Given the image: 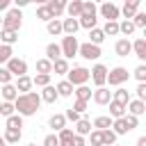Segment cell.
<instances>
[{
	"mask_svg": "<svg viewBox=\"0 0 146 146\" xmlns=\"http://www.w3.org/2000/svg\"><path fill=\"white\" fill-rule=\"evenodd\" d=\"M135 32V25H132V21H123V23H119V34H125V36H130Z\"/></svg>",
	"mask_w": 146,
	"mask_h": 146,
	"instance_id": "obj_42",
	"label": "cell"
},
{
	"mask_svg": "<svg viewBox=\"0 0 146 146\" xmlns=\"http://www.w3.org/2000/svg\"><path fill=\"white\" fill-rule=\"evenodd\" d=\"M36 18H39V21L50 23V21H52V14L48 11V7H46V5H41V7H36Z\"/></svg>",
	"mask_w": 146,
	"mask_h": 146,
	"instance_id": "obj_41",
	"label": "cell"
},
{
	"mask_svg": "<svg viewBox=\"0 0 146 146\" xmlns=\"http://www.w3.org/2000/svg\"><path fill=\"white\" fill-rule=\"evenodd\" d=\"M39 105H41V96H39L36 91L18 94V98L14 100V110H16V114H21V116H32V114H36Z\"/></svg>",
	"mask_w": 146,
	"mask_h": 146,
	"instance_id": "obj_1",
	"label": "cell"
},
{
	"mask_svg": "<svg viewBox=\"0 0 146 146\" xmlns=\"http://www.w3.org/2000/svg\"><path fill=\"white\" fill-rule=\"evenodd\" d=\"M73 94H75V100H84V103H89V98H91V89L87 87V84H82V87H75L73 89Z\"/></svg>",
	"mask_w": 146,
	"mask_h": 146,
	"instance_id": "obj_29",
	"label": "cell"
},
{
	"mask_svg": "<svg viewBox=\"0 0 146 146\" xmlns=\"http://www.w3.org/2000/svg\"><path fill=\"white\" fill-rule=\"evenodd\" d=\"M48 125L55 128L57 132H59L62 128H66V119H64V114H52V116L48 119Z\"/></svg>",
	"mask_w": 146,
	"mask_h": 146,
	"instance_id": "obj_32",
	"label": "cell"
},
{
	"mask_svg": "<svg viewBox=\"0 0 146 146\" xmlns=\"http://www.w3.org/2000/svg\"><path fill=\"white\" fill-rule=\"evenodd\" d=\"M46 30H48L50 36H59L62 34V21L59 18H52L50 23H46Z\"/></svg>",
	"mask_w": 146,
	"mask_h": 146,
	"instance_id": "obj_33",
	"label": "cell"
},
{
	"mask_svg": "<svg viewBox=\"0 0 146 146\" xmlns=\"http://www.w3.org/2000/svg\"><path fill=\"white\" fill-rule=\"evenodd\" d=\"M59 48H62V57L68 62L71 57H75V55H78V48H80L78 36H64V39H62V43H59Z\"/></svg>",
	"mask_w": 146,
	"mask_h": 146,
	"instance_id": "obj_5",
	"label": "cell"
},
{
	"mask_svg": "<svg viewBox=\"0 0 146 146\" xmlns=\"http://www.w3.org/2000/svg\"><path fill=\"white\" fill-rule=\"evenodd\" d=\"M105 36H116L119 34V21H107L105 27H100Z\"/></svg>",
	"mask_w": 146,
	"mask_h": 146,
	"instance_id": "obj_36",
	"label": "cell"
},
{
	"mask_svg": "<svg viewBox=\"0 0 146 146\" xmlns=\"http://www.w3.org/2000/svg\"><path fill=\"white\" fill-rule=\"evenodd\" d=\"M21 25H23V14H21V9H9L5 16H2V30H11V32H18L21 30Z\"/></svg>",
	"mask_w": 146,
	"mask_h": 146,
	"instance_id": "obj_4",
	"label": "cell"
},
{
	"mask_svg": "<svg viewBox=\"0 0 146 146\" xmlns=\"http://www.w3.org/2000/svg\"><path fill=\"white\" fill-rule=\"evenodd\" d=\"M11 114H16L14 103H5V100H2V103H0V116H5V119H7V116H11Z\"/></svg>",
	"mask_w": 146,
	"mask_h": 146,
	"instance_id": "obj_44",
	"label": "cell"
},
{
	"mask_svg": "<svg viewBox=\"0 0 146 146\" xmlns=\"http://www.w3.org/2000/svg\"><path fill=\"white\" fill-rule=\"evenodd\" d=\"M11 78H14V75H11L5 66H0V84H11Z\"/></svg>",
	"mask_w": 146,
	"mask_h": 146,
	"instance_id": "obj_48",
	"label": "cell"
},
{
	"mask_svg": "<svg viewBox=\"0 0 146 146\" xmlns=\"http://www.w3.org/2000/svg\"><path fill=\"white\" fill-rule=\"evenodd\" d=\"M132 43V52H135V57L139 59V62H144L146 59V39H135V41H130Z\"/></svg>",
	"mask_w": 146,
	"mask_h": 146,
	"instance_id": "obj_17",
	"label": "cell"
},
{
	"mask_svg": "<svg viewBox=\"0 0 146 146\" xmlns=\"http://www.w3.org/2000/svg\"><path fill=\"white\" fill-rule=\"evenodd\" d=\"M9 5L11 0H0V11H9Z\"/></svg>",
	"mask_w": 146,
	"mask_h": 146,
	"instance_id": "obj_55",
	"label": "cell"
},
{
	"mask_svg": "<svg viewBox=\"0 0 146 146\" xmlns=\"http://www.w3.org/2000/svg\"><path fill=\"white\" fill-rule=\"evenodd\" d=\"M125 110L130 112V116H141L144 112H146V103H141V100H137V98H130V103L125 105Z\"/></svg>",
	"mask_w": 146,
	"mask_h": 146,
	"instance_id": "obj_14",
	"label": "cell"
},
{
	"mask_svg": "<svg viewBox=\"0 0 146 146\" xmlns=\"http://www.w3.org/2000/svg\"><path fill=\"white\" fill-rule=\"evenodd\" d=\"M46 7H48V11L52 14V18H59V16L64 14V9H66V2H64V0H48Z\"/></svg>",
	"mask_w": 146,
	"mask_h": 146,
	"instance_id": "obj_15",
	"label": "cell"
},
{
	"mask_svg": "<svg viewBox=\"0 0 146 146\" xmlns=\"http://www.w3.org/2000/svg\"><path fill=\"white\" fill-rule=\"evenodd\" d=\"M137 146H146V137H139L137 139Z\"/></svg>",
	"mask_w": 146,
	"mask_h": 146,
	"instance_id": "obj_57",
	"label": "cell"
},
{
	"mask_svg": "<svg viewBox=\"0 0 146 146\" xmlns=\"http://www.w3.org/2000/svg\"><path fill=\"white\" fill-rule=\"evenodd\" d=\"M27 5V0H16V9H21V7H25Z\"/></svg>",
	"mask_w": 146,
	"mask_h": 146,
	"instance_id": "obj_56",
	"label": "cell"
},
{
	"mask_svg": "<svg viewBox=\"0 0 146 146\" xmlns=\"http://www.w3.org/2000/svg\"><path fill=\"white\" fill-rule=\"evenodd\" d=\"M135 91H137V100H141V103H146V82H139Z\"/></svg>",
	"mask_w": 146,
	"mask_h": 146,
	"instance_id": "obj_49",
	"label": "cell"
},
{
	"mask_svg": "<svg viewBox=\"0 0 146 146\" xmlns=\"http://www.w3.org/2000/svg\"><path fill=\"white\" fill-rule=\"evenodd\" d=\"M27 146H36V144H27Z\"/></svg>",
	"mask_w": 146,
	"mask_h": 146,
	"instance_id": "obj_60",
	"label": "cell"
},
{
	"mask_svg": "<svg viewBox=\"0 0 146 146\" xmlns=\"http://www.w3.org/2000/svg\"><path fill=\"white\" fill-rule=\"evenodd\" d=\"M23 128V116L21 114H11L5 119V130H21Z\"/></svg>",
	"mask_w": 146,
	"mask_h": 146,
	"instance_id": "obj_22",
	"label": "cell"
},
{
	"mask_svg": "<svg viewBox=\"0 0 146 146\" xmlns=\"http://www.w3.org/2000/svg\"><path fill=\"white\" fill-rule=\"evenodd\" d=\"M128 78H130V73H128V68H123V66H114L112 71H107V82H110V87H121Z\"/></svg>",
	"mask_w": 146,
	"mask_h": 146,
	"instance_id": "obj_7",
	"label": "cell"
},
{
	"mask_svg": "<svg viewBox=\"0 0 146 146\" xmlns=\"http://www.w3.org/2000/svg\"><path fill=\"white\" fill-rule=\"evenodd\" d=\"M0 41L2 46H14L18 41V32H11V30H0Z\"/></svg>",
	"mask_w": 146,
	"mask_h": 146,
	"instance_id": "obj_26",
	"label": "cell"
},
{
	"mask_svg": "<svg viewBox=\"0 0 146 146\" xmlns=\"http://www.w3.org/2000/svg\"><path fill=\"white\" fill-rule=\"evenodd\" d=\"M89 132H91V121H89V119H80V121L75 123L73 135H78V137H87Z\"/></svg>",
	"mask_w": 146,
	"mask_h": 146,
	"instance_id": "obj_23",
	"label": "cell"
},
{
	"mask_svg": "<svg viewBox=\"0 0 146 146\" xmlns=\"http://www.w3.org/2000/svg\"><path fill=\"white\" fill-rule=\"evenodd\" d=\"M94 128L96 130H107V128H112V119L110 116H96L94 119Z\"/></svg>",
	"mask_w": 146,
	"mask_h": 146,
	"instance_id": "obj_38",
	"label": "cell"
},
{
	"mask_svg": "<svg viewBox=\"0 0 146 146\" xmlns=\"http://www.w3.org/2000/svg\"><path fill=\"white\" fill-rule=\"evenodd\" d=\"M41 146H59V139H57V135H46Z\"/></svg>",
	"mask_w": 146,
	"mask_h": 146,
	"instance_id": "obj_50",
	"label": "cell"
},
{
	"mask_svg": "<svg viewBox=\"0 0 146 146\" xmlns=\"http://www.w3.org/2000/svg\"><path fill=\"white\" fill-rule=\"evenodd\" d=\"M114 146H119V144H114Z\"/></svg>",
	"mask_w": 146,
	"mask_h": 146,
	"instance_id": "obj_61",
	"label": "cell"
},
{
	"mask_svg": "<svg viewBox=\"0 0 146 146\" xmlns=\"http://www.w3.org/2000/svg\"><path fill=\"white\" fill-rule=\"evenodd\" d=\"M32 84H36V87H48V84H50V75L36 73V75L32 78Z\"/></svg>",
	"mask_w": 146,
	"mask_h": 146,
	"instance_id": "obj_43",
	"label": "cell"
},
{
	"mask_svg": "<svg viewBox=\"0 0 146 146\" xmlns=\"http://www.w3.org/2000/svg\"><path fill=\"white\" fill-rule=\"evenodd\" d=\"M98 14L105 18V21H119V7L114 5V2H103L100 7H98Z\"/></svg>",
	"mask_w": 146,
	"mask_h": 146,
	"instance_id": "obj_10",
	"label": "cell"
},
{
	"mask_svg": "<svg viewBox=\"0 0 146 146\" xmlns=\"http://www.w3.org/2000/svg\"><path fill=\"white\" fill-rule=\"evenodd\" d=\"M0 146H7V144H5V139H2V137H0Z\"/></svg>",
	"mask_w": 146,
	"mask_h": 146,
	"instance_id": "obj_58",
	"label": "cell"
},
{
	"mask_svg": "<svg viewBox=\"0 0 146 146\" xmlns=\"http://www.w3.org/2000/svg\"><path fill=\"white\" fill-rule=\"evenodd\" d=\"M78 55L91 62V59H98L103 52H100V46H94V43H89V41H87V43H80V48H78Z\"/></svg>",
	"mask_w": 146,
	"mask_h": 146,
	"instance_id": "obj_9",
	"label": "cell"
},
{
	"mask_svg": "<svg viewBox=\"0 0 146 146\" xmlns=\"http://www.w3.org/2000/svg\"><path fill=\"white\" fill-rule=\"evenodd\" d=\"M55 91H57L59 98H68V96H73V84H68L66 80H62V82L55 87Z\"/></svg>",
	"mask_w": 146,
	"mask_h": 146,
	"instance_id": "obj_28",
	"label": "cell"
},
{
	"mask_svg": "<svg viewBox=\"0 0 146 146\" xmlns=\"http://www.w3.org/2000/svg\"><path fill=\"white\" fill-rule=\"evenodd\" d=\"M132 25H135V30H137V27H146V14H144V11H137V14L132 16Z\"/></svg>",
	"mask_w": 146,
	"mask_h": 146,
	"instance_id": "obj_45",
	"label": "cell"
},
{
	"mask_svg": "<svg viewBox=\"0 0 146 146\" xmlns=\"http://www.w3.org/2000/svg\"><path fill=\"white\" fill-rule=\"evenodd\" d=\"M0 30H2V16H0Z\"/></svg>",
	"mask_w": 146,
	"mask_h": 146,
	"instance_id": "obj_59",
	"label": "cell"
},
{
	"mask_svg": "<svg viewBox=\"0 0 146 146\" xmlns=\"http://www.w3.org/2000/svg\"><path fill=\"white\" fill-rule=\"evenodd\" d=\"M14 87H16V91H21V94H30V89H32L34 84H32V78H30V75H21Z\"/></svg>",
	"mask_w": 146,
	"mask_h": 146,
	"instance_id": "obj_20",
	"label": "cell"
},
{
	"mask_svg": "<svg viewBox=\"0 0 146 146\" xmlns=\"http://www.w3.org/2000/svg\"><path fill=\"white\" fill-rule=\"evenodd\" d=\"M125 123H128V130H135V128L139 125V119H137V116H130V114H128V116H125Z\"/></svg>",
	"mask_w": 146,
	"mask_h": 146,
	"instance_id": "obj_52",
	"label": "cell"
},
{
	"mask_svg": "<svg viewBox=\"0 0 146 146\" xmlns=\"http://www.w3.org/2000/svg\"><path fill=\"white\" fill-rule=\"evenodd\" d=\"M66 14H68V18H80V14H82V0H71V2H66V9H64Z\"/></svg>",
	"mask_w": 146,
	"mask_h": 146,
	"instance_id": "obj_18",
	"label": "cell"
},
{
	"mask_svg": "<svg viewBox=\"0 0 146 146\" xmlns=\"http://www.w3.org/2000/svg\"><path fill=\"white\" fill-rule=\"evenodd\" d=\"M121 116H125V105L110 100V119H121Z\"/></svg>",
	"mask_w": 146,
	"mask_h": 146,
	"instance_id": "obj_31",
	"label": "cell"
},
{
	"mask_svg": "<svg viewBox=\"0 0 146 146\" xmlns=\"http://www.w3.org/2000/svg\"><path fill=\"white\" fill-rule=\"evenodd\" d=\"M71 110H73V112H78V114H80V112H84V110H87V103H84V100H75V103H73V107H71Z\"/></svg>",
	"mask_w": 146,
	"mask_h": 146,
	"instance_id": "obj_53",
	"label": "cell"
},
{
	"mask_svg": "<svg viewBox=\"0 0 146 146\" xmlns=\"http://www.w3.org/2000/svg\"><path fill=\"white\" fill-rule=\"evenodd\" d=\"M78 23H80V27H84V30H94L96 23H98V7H96L94 2H89V0H87V2L82 0V14H80Z\"/></svg>",
	"mask_w": 146,
	"mask_h": 146,
	"instance_id": "obj_2",
	"label": "cell"
},
{
	"mask_svg": "<svg viewBox=\"0 0 146 146\" xmlns=\"http://www.w3.org/2000/svg\"><path fill=\"white\" fill-rule=\"evenodd\" d=\"M114 52H116L119 57H128V55L132 52V43H130V39H119V41L114 43Z\"/></svg>",
	"mask_w": 146,
	"mask_h": 146,
	"instance_id": "obj_16",
	"label": "cell"
},
{
	"mask_svg": "<svg viewBox=\"0 0 146 146\" xmlns=\"http://www.w3.org/2000/svg\"><path fill=\"white\" fill-rule=\"evenodd\" d=\"M105 41V34H103V30L100 27H94V30H89V43H94V46H100Z\"/></svg>",
	"mask_w": 146,
	"mask_h": 146,
	"instance_id": "obj_34",
	"label": "cell"
},
{
	"mask_svg": "<svg viewBox=\"0 0 146 146\" xmlns=\"http://www.w3.org/2000/svg\"><path fill=\"white\" fill-rule=\"evenodd\" d=\"M0 96H2V100H5V103H14V100L18 98V91H16V87H14V84H2Z\"/></svg>",
	"mask_w": 146,
	"mask_h": 146,
	"instance_id": "obj_19",
	"label": "cell"
},
{
	"mask_svg": "<svg viewBox=\"0 0 146 146\" xmlns=\"http://www.w3.org/2000/svg\"><path fill=\"white\" fill-rule=\"evenodd\" d=\"M71 146H84V137H78V135H73V139H71Z\"/></svg>",
	"mask_w": 146,
	"mask_h": 146,
	"instance_id": "obj_54",
	"label": "cell"
},
{
	"mask_svg": "<svg viewBox=\"0 0 146 146\" xmlns=\"http://www.w3.org/2000/svg\"><path fill=\"white\" fill-rule=\"evenodd\" d=\"M59 57H62L59 43H48V46H46V59H48V62H57Z\"/></svg>",
	"mask_w": 146,
	"mask_h": 146,
	"instance_id": "obj_24",
	"label": "cell"
},
{
	"mask_svg": "<svg viewBox=\"0 0 146 146\" xmlns=\"http://www.w3.org/2000/svg\"><path fill=\"white\" fill-rule=\"evenodd\" d=\"M66 82L73 84V89L87 84V82H89V68H84V66H73V68H68V73H66Z\"/></svg>",
	"mask_w": 146,
	"mask_h": 146,
	"instance_id": "obj_3",
	"label": "cell"
},
{
	"mask_svg": "<svg viewBox=\"0 0 146 146\" xmlns=\"http://www.w3.org/2000/svg\"><path fill=\"white\" fill-rule=\"evenodd\" d=\"M36 73L50 75V73H52V62H48L46 57H43V59H36Z\"/></svg>",
	"mask_w": 146,
	"mask_h": 146,
	"instance_id": "obj_37",
	"label": "cell"
},
{
	"mask_svg": "<svg viewBox=\"0 0 146 146\" xmlns=\"http://www.w3.org/2000/svg\"><path fill=\"white\" fill-rule=\"evenodd\" d=\"M64 119H66V121H73V123H78V121H80L82 116H80L78 112H73V110L68 107V110H66V114H64Z\"/></svg>",
	"mask_w": 146,
	"mask_h": 146,
	"instance_id": "obj_51",
	"label": "cell"
},
{
	"mask_svg": "<svg viewBox=\"0 0 146 146\" xmlns=\"http://www.w3.org/2000/svg\"><path fill=\"white\" fill-rule=\"evenodd\" d=\"M78 30H80L78 18H64V21H62V34H66V36H75Z\"/></svg>",
	"mask_w": 146,
	"mask_h": 146,
	"instance_id": "obj_13",
	"label": "cell"
},
{
	"mask_svg": "<svg viewBox=\"0 0 146 146\" xmlns=\"http://www.w3.org/2000/svg\"><path fill=\"white\" fill-rule=\"evenodd\" d=\"M89 139H91V146H103V135H100V130H91V132H89Z\"/></svg>",
	"mask_w": 146,
	"mask_h": 146,
	"instance_id": "obj_46",
	"label": "cell"
},
{
	"mask_svg": "<svg viewBox=\"0 0 146 146\" xmlns=\"http://www.w3.org/2000/svg\"><path fill=\"white\" fill-rule=\"evenodd\" d=\"M91 98H94L96 105H110V100H112V91H110L107 87H98V89L91 94Z\"/></svg>",
	"mask_w": 146,
	"mask_h": 146,
	"instance_id": "obj_11",
	"label": "cell"
},
{
	"mask_svg": "<svg viewBox=\"0 0 146 146\" xmlns=\"http://www.w3.org/2000/svg\"><path fill=\"white\" fill-rule=\"evenodd\" d=\"M112 100L119 103V105H128V103H130V91L123 89V87H119L116 91H112Z\"/></svg>",
	"mask_w": 146,
	"mask_h": 146,
	"instance_id": "obj_21",
	"label": "cell"
},
{
	"mask_svg": "<svg viewBox=\"0 0 146 146\" xmlns=\"http://www.w3.org/2000/svg\"><path fill=\"white\" fill-rule=\"evenodd\" d=\"M52 73L55 75H66L68 73V62L64 57H59L57 62H52Z\"/></svg>",
	"mask_w": 146,
	"mask_h": 146,
	"instance_id": "obj_30",
	"label": "cell"
},
{
	"mask_svg": "<svg viewBox=\"0 0 146 146\" xmlns=\"http://www.w3.org/2000/svg\"><path fill=\"white\" fill-rule=\"evenodd\" d=\"M21 137H23V132H21V130H5V135H2L5 144H18V141H21Z\"/></svg>",
	"mask_w": 146,
	"mask_h": 146,
	"instance_id": "obj_35",
	"label": "cell"
},
{
	"mask_svg": "<svg viewBox=\"0 0 146 146\" xmlns=\"http://www.w3.org/2000/svg\"><path fill=\"white\" fill-rule=\"evenodd\" d=\"M107 71H110V68H107L105 64H96L94 68H89V80L96 84V89L107 84Z\"/></svg>",
	"mask_w": 146,
	"mask_h": 146,
	"instance_id": "obj_6",
	"label": "cell"
},
{
	"mask_svg": "<svg viewBox=\"0 0 146 146\" xmlns=\"http://www.w3.org/2000/svg\"><path fill=\"white\" fill-rule=\"evenodd\" d=\"M5 68H7L11 75H16V78L27 75V62H25V59H18V57H11V59L5 64Z\"/></svg>",
	"mask_w": 146,
	"mask_h": 146,
	"instance_id": "obj_8",
	"label": "cell"
},
{
	"mask_svg": "<svg viewBox=\"0 0 146 146\" xmlns=\"http://www.w3.org/2000/svg\"><path fill=\"white\" fill-rule=\"evenodd\" d=\"M132 75H135L139 82H146V66H144V64H139V66L132 71Z\"/></svg>",
	"mask_w": 146,
	"mask_h": 146,
	"instance_id": "obj_47",
	"label": "cell"
},
{
	"mask_svg": "<svg viewBox=\"0 0 146 146\" xmlns=\"http://www.w3.org/2000/svg\"><path fill=\"white\" fill-rule=\"evenodd\" d=\"M39 96H41V100H43V103H50V105H52V103H55V100H57V98H59V96H57V91H55V87H52V84H48V87H43V91H41V94H39Z\"/></svg>",
	"mask_w": 146,
	"mask_h": 146,
	"instance_id": "obj_27",
	"label": "cell"
},
{
	"mask_svg": "<svg viewBox=\"0 0 146 146\" xmlns=\"http://www.w3.org/2000/svg\"><path fill=\"white\" fill-rule=\"evenodd\" d=\"M11 57H14L11 46H2V43H0V66H2V64H7Z\"/></svg>",
	"mask_w": 146,
	"mask_h": 146,
	"instance_id": "obj_40",
	"label": "cell"
},
{
	"mask_svg": "<svg viewBox=\"0 0 146 146\" xmlns=\"http://www.w3.org/2000/svg\"><path fill=\"white\" fill-rule=\"evenodd\" d=\"M139 11V0H125V5L119 9V14H123L125 21H132V16Z\"/></svg>",
	"mask_w": 146,
	"mask_h": 146,
	"instance_id": "obj_12",
	"label": "cell"
},
{
	"mask_svg": "<svg viewBox=\"0 0 146 146\" xmlns=\"http://www.w3.org/2000/svg\"><path fill=\"white\" fill-rule=\"evenodd\" d=\"M112 132L119 137V135H128L130 130H128V123H125V116H121V119H112Z\"/></svg>",
	"mask_w": 146,
	"mask_h": 146,
	"instance_id": "obj_25",
	"label": "cell"
},
{
	"mask_svg": "<svg viewBox=\"0 0 146 146\" xmlns=\"http://www.w3.org/2000/svg\"><path fill=\"white\" fill-rule=\"evenodd\" d=\"M100 135H103V146H114V144H116V135L112 132V128L100 130Z\"/></svg>",
	"mask_w": 146,
	"mask_h": 146,
	"instance_id": "obj_39",
	"label": "cell"
}]
</instances>
